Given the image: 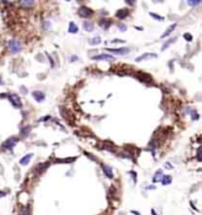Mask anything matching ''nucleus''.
I'll list each match as a JSON object with an SVG mask.
<instances>
[{
  "label": "nucleus",
  "instance_id": "nucleus-1",
  "mask_svg": "<svg viewBox=\"0 0 202 215\" xmlns=\"http://www.w3.org/2000/svg\"><path fill=\"white\" fill-rule=\"evenodd\" d=\"M8 47H9V51H11L12 53H18V52L21 51L23 45H21L20 41H18V40H15V39H12V40L8 41Z\"/></svg>",
  "mask_w": 202,
  "mask_h": 215
},
{
  "label": "nucleus",
  "instance_id": "nucleus-2",
  "mask_svg": "<svg viewBox=\"0 0 202 215\" xmlns=\"http://www.w3.org/2000/svg\"><path fill=\"white\" fill-rule=\"evenodd\" d=\"M17 142H18V138H17V137H9L8 139H6V141L2 143V148H4L5 150H12L13 147L17 144Z\"/></svg>",
  "mask_w": 202,
  "mask_h": 215
},
{
  "label": "nucleus",
  "instance_id": "nucleus-3",
  "mask_svg": "<svg viewBox=\"0 0 202 215\" xmlns=\"http://www.w3.org/2000/svg\"><path fill=\"white\" fill-rule=\"evenodd\" d=\"M78 14H79V17H82V18H86V17L92 15V9H90V8L86 7V6H81L79 9H78Z\"/></svg>",
  "mask_w": 202,
  "mask_h": 215
},
{
  "label": "nucleus",
  "instance_id": "nucleus-4",
  "mask_svg": "<svg viewBox=\"0 0 202 215\" xmlns=\"http://www.w3.org/2000/svg\"><path fill=\"white\" fill-rule=\"evenodd\" d=\"M135 77L137 78V79H140L141 82H151L153 79H151V76H149V75H147V73H144V72H142V71H138V72H136L135 73Z\"/></svg>",
  "mask_w": 202,
  "mask_h": 215
},
{
  "label": "nucleus",
  "instance_id": "nucleus-5",
  "mask_svg": "<svg viewBox=\"0 0 202 215\" xmlns=\"http://www.w3.org/2000/svg\"><path fill=\"white\" fill-rule=\"evenodd\" d=\"M8 98H9V102L13 104V107H15V108H21L23 107V103H21V101H20V98H19V96L18 95H9L8 96Z\"/></svg>",
  "mask_w": 202,
  "mask_h": 215
},
{
  "label": "nucleus",
  "instance_id": "nucleus-6",
  "mask_svg": "<svg viewBox=\"0 0 202 215\" xmlns=\"http://www.w3.org/2000/svg\"><path fill=\"white\" fill-rule=\"evenodd\" d=\"M109 52H112L113 54H118V56H123L129 52V49L126 47H122V49H106Z\"/></svg>",
  "mask_w": 202,
  "mask_h": 215
},
{
  "label": "nucleus",
  "instance_id": "nucleus-7",
  "mask_svg": "<svg viewBox=\"0 0 202 215\" xmlns=\"http://www.w3.org/2000/svg\"><path fill=\"white\" fill-rule=\"evenodd\" d=\"M94 60H113V57L110 56V54H106V53H102L98 56H92L91 57Z\"/></svg>",
  "mask_w": 202,
  "mask_h": 215
},
{
  "label": "nucleus",
  "instance_id": "nucleus-8",
  "mask_svg": "<svg viewBox=\"0 0 202 215\" xmlns=\"http://www.w3.org/2000/svg\"><path fill=\"white\" fill-rule=\"evenodd\" d=\"M156 57H157L156 53H143L142 56L136 58V62H142L144 59H151V58H156Z\"/></svg>",
  "mask_w": 202,
  "mask_h": 215
},
{
  "label": "nucleus",
  "instance_id": "nucleus-9",
  "mask_svg": "<svg viewBox=\"0 0 202 215\" xmlns=\"http://www.w3.org/2000/svg\"><path fill=\"white\" fill-rule=\"evenodd\" d=\"M32 96H33V98L37 102H43L45 100V94L41 92V91H33L32 92Z\"/></svg>",
  "mask_w": 202,
  "mask_h": 215
},
{
  "label": "nucleus",
  "instance_id": "nucleus-10",
  "mask_svg": "<svg viewBox=\"0 0 202 215\" xmlns=\"http://www.w3.org/2000/svg\"><path fill=\"white\" fill-rule=\"evenodd\" d=\"M102 169H103V171H104V174L109 177V179H112L113 177V174H112V169L109 167V166H106V164H102Z\"/></svg>",
  "mask_w": 202,
  "mask_h": 215
},
{
  "label": "nucleus",
  "instance_id": "nucleus-11",
  "mask_svg": "<svg viewBox=\"0 0 202 215\" xmlns=\"http://www.w3.org/2000/svg\"><path fill=\"white\" fill-rule=\"evenodd\" d=\"M128 14H129V11H128V9H125V8L118 9V11L116 12V17H117V18H119V19H123V18L128 17Z\"/></svg>",
  "mask_w": 202,
  "mask_h": 215
},
{
  "label": "nucleus",
  "instance_id": "nucleus-12",
  "mask_svg": "<svg viewBox=\"0 0 202 215\" xmlns=\"http://www.w3.org/2000/svg\"><path fill=\"white\" fill-rule=\"evenodd\" d=\"M31 130H32V128L30 126V125H26V126H24V128H21V130H20V136L21 137H27L28 136V134L31 132Z\"/></svg>",
  "mask_w": 202,
  "mask_h": 215
},
{
  "label": "nucleus",
  "instance_id": "nucleus-13",
  "mask_svg": "<svg viewBox=\"0 0 202 215\" xmlns=\"http://www.w3.org/2000/svg\"><path fill=\"white\" fill-rule=\"evenodd\" d=\"M32 156H33V154H27V155H25L23 158H20L19 163H20L21 166H26V164H28V162H30V160L32 158Z\"/></svg>",
  "mask_w": 202,
  "mask_h": 215
},
{
  "label": "nucleus",
  "instance_id": "nucleus-14",
  "mask_svg": "<svg viewBox=\"0 0 202 215\" xmlns=\"http://www.w3.org/2000/svg\"><path fill=\"white\" fill-rule=\"evenodd\" d=\"M175 27H176V24H173L171 26H169V27L166 30V32H164V33H163L161 37H162V38H164V37H168V36H170V33H171V32L175 30Z\"/></svg>",
  "mask_w": 202,
  "mask_h": 215
},
{
  "label": "nucleus",
  "instance_id": "nucleus-15",
  "mask_svg": "<svg viewBox=\"0 0 202 215\" xmlns=\"http://www.w3.org/2000/svg\"><path fill=\"white\" fill-rule=\"evenodd\" d=\"M110 25H111V21L108 20V19H102L100 21V26H102L104 30H108L110 27Z\"/></svg>",
  "mask_w": 202,
  "mask_h": 215
},
{
  "label": "nucleus",
  "instance_id": "nucleus-16",
  "mask_svg": "<svg viewBox=\"0 0 202 215\" xmlns=\"http://www.w3.org/2000/svg\"><path fill=\"white\" fill-rule=\"evenodd\" d=\"M83 27H84V30H85V31L91 32V31L94 30V24H92V23H89V21H84Z\"/></svg>",
  "mask_w": 202,
  "mask_h": 215
},
{
  "label": "nucleus",
  "instance_id": "nucleus-17",
  "mask_svg": "<svg viewBox=\"0 0 202 215\" xmlns=\"http://www.w3.org/2000/svg\"><path fill=\"white\" fill-rule=\"evenodd\" d=\"M101 41H102L101 37H95V38H92V39L89 40V44L92 45V46H96V45L101 44Z\"/></svg>",
  "mask_w": 202,
  "mask_h": 215
},
{
  "label": "nucleus",
  "instance_id": "nucleus-18",
  "mask_svg": "<svg viewBox=\"0 0 202 215\" xmlns=\"http://www.w3.org/2000/svg\"><path fill=\"white\" fill-rule=\"evenodd\" d=\"M69 32L70 33H77L78 32V26L75 23H70V25H69Z\"/></svg>",
  "mask_w": 202,
  "mask_h": 215
},
{
  "label": "nucleus",
  "instance_id": "nucleus-19",
  "mask_svg": "<svg viewBox=\"0 0 202 215\" xmlns=\"http://www.w3.org/2000/svg\"><path fill=\"white\" fill-rule=\"evenodd\" d=\"M33 5H34V1H26V0L20 1V6L21 7H32Z\"/></svg>",
  "mask_w": 202,
  "mask_h": 215
},
{
  "label": "nucleus",
  "instance_id": "nucleus-20",
  "mask_svg": "<svg viewBox=\"0 0 202 215\" xmlns=\"http://www.w3.org/2000/svg\"><path fill=\"white\" fill-rule=\"evenodd\" d=\"M175 40H176V38L174 37V38H170V39H169L168 41H166V44H164V45L162 46V51H164L166 49H168V47H169V46H170V45H171V44H173V43H174Z\"/></svg>",
  "mask_w": 202,
  "mask_h": 215
},
{
  "label": "nucleus",
  "instance_id": "nucleus-21",
  "mask_svg": "<svg viewBox=\"0 0 202 215\" xmlns=\"http://www.w3.org/2000/svg\"><path fill=\"white\" fill-rule=\"evenodd\" d=\"M162 183H163V184H170V183H171V176L164 175L163 179H162Z\"/></svg>",
  "mask_w": 202,
  "mask_h": 215
},
{
  "label": "nucleus",
  "instance_id": "nucleus-22",
  "mask_svg": "<svg viewBox=\"0 0 202 215\" xmlns=\"http://www.w3.org/2000/svg\"><path fill=\"white\" fill-rule=\"evenodd\" d=\"M161 174H162V170H157L156 175L153 177V181H154V182H158V181H160V177H161Z\"/></svg>",
  "mask_w": 202,
  "mask_h": 215
},
{
  "label": "nucleus",
  "instance_id": "nucleus-23",
  "mask_svg": "<svg viewBox=\"0 0 202 215\" xmlns=\"http://www.w3.org/2000/svg\"><path fill=\"white\" fill-rule=\"evenodd\" d=\"M20 215H31L30 214V207H28V206H27V207H24V208L21 209Z\"/></svg>",
  "mask_w": 202,
  "mask_h": 215
},
{
  "label": "nucleus",
  "instance_id": "nucleus-24",
  "mask_svg": "<svg viewBox=\"0 0 202 215\" xmlns=\"http://www.w3.org/2000/svg\"><path fill=\"white\" fill-rule=\"evenodd\" d=\"M188 4L190 5V6H196V5H199V4H201V1L200 0H194V1H192V0H189L188 1Z\"/></svg>",
  "mask_w": 202,
  "mask_h": 215
},
{
  "label": "nucleus",
  "instance_id": "nucleus-25",
  "mask_svg": "<svg viewBox=\"0 0 202 215\" xmlns=\"http://www.w3.org/2000/svg\"><path fill=\"white\" fill-rule=\"evenodd\" d=\"M183 37H185V39H186V40H188V41H192V40H193V36H192V34H189V33H186Z\"/></svg>",
  "mask_w": 202,
  "mask_h": 215
},
{
  "label": "nucleus",
  "instance_id": "nucleus-26",
  "mask_svg": "<svg viewBox=\"0 0 202 215\" xmlns=\"http://www.w3.org/2000/svg\"><path fill=\"white\" fill-rule=\"evenodd\" d=\"M150 15H151L154 19H157V20H163V18H162V17H158L157 14H155V13H153V12L150 13Z\"/></svg>",
  "mask_w": 202,
  "mask_h": 215
},
{
  "label": "nucleus",
  "instance_id": "nucleus-27",
  "mask_svg": "<svg viewBox=\"0 0 202 215\" xmlns=\"http://www.w3.org/2000/svg\"><path fill=\"white\" fill-rule=\"evenodd\" d=\"M111 43L112 44H121V43H125V41L124 40H121V39H113Z\"/></svg>",
  "mask_w": 202,
  "mask_h": 215
},
{
  "label": "nucleus",
  "instance_id": "nucleus-28",
  "mask_svg": "<svg viewBox=\"0 0 202 215\" xmlns=\"http://www.w3.org/2000/svg\"><path fill=\"white\" fill-rule=\"evenodd\" d=\"M130 174H131V176H132V179H134V181H135V182H136V181H137V176H136V175H137V174H136V173H135V171H132V170H131V171H130Z\"/></svg>",
  "mask_w": 202,
  "mask_h": 215
},
{
  "label": "nucleus",
  "instance_id": "nucleus-29",
  "mask_svg": "<svg viewBox=\"0 0 202 215\" xmlns=\"http://www.w3.org/2000/svg\"><path fill=\"white\" fill-rule=\"evenodd\" d=\"M20 90H21V92H23L24 95H26V94H27V91H26V88H25V86H21V88H20Z\"/></svg>",
  "mask_w": 202,
  "mask_h": 215
},
{
  "label": "nucleus",
  "instance_id": "nucleus-30",
  "mask_svg": "<svg viewBox=\"0 0 202 215\" xmlns=\"http://www.w3.org/2000/svg\"><path fill=\"white\" fill-rule=\"evenodd\" d=\"M125 4H129L130 6H134V5H135V1H130V0H126V1H125Z\"/></svg>",
  "mask_w": 202,
  "mask_h": 215
},
{
  "label": "nucleus",
  "instance_id": "nucleus-31",
  "mask_svg": "<svg viewBox=\"0 0 202 215\" xmlns=\"http://www.w3.org/2000/svg\"><path fill=\"white\" fill-rule=\"evenodd\" d=\"M50 27V23L49 21H45L44 23V28H49Z\"/></svg>",
  "mask_w": 202,
  "mask_h": 215
},
{
  "label": "nucleus",
  "instance_id": "nucleus-32",
  "mask_svg": "<svg viewBox=\"0 0 202 215\" xmlns=\"http://www.w3.org/2000/svg\"><path fill=\"white\" fill-rule=\"evenodd\" d=\"M119 30L121 31H125L126 30V26L125 25H119Z\"/></svg>",
  "mask_w": 202,
  "mask_h": 215
},
{
  "label": "nucleus",
  "instance_id": "nucleus-33",
  "mask_svg": "<svg viewBox=\"0 0 202 215\" xmlns=\"http://www.w3.org/2000/svg\"><path fill=\"white\" fill-rule=\"evenodd\" d=\"M166 168H167V169H173V167H171V164H170L169 162L166 163Z\"/></svg>",
  "mask_w": 202,
  "mask_h": 215
},
{
  "label": "nucleus",
  "instance_id": "nucleus-34",
  "mask_svg": "<svg viewBox=\"0 0 202 215\" xmlns=\"http://www.w3.org/2000/svg\"><path fill=\"white\" fill-rule=\"evenodd\" d=\"M49 118H50V117H49V116H46V117H43V118H40L39 121H40V122H41V121H47Z\"/></svg>",
  "mask_w": 202,
  "mask_h": 215
},
{
  "label": "nucleus",
  "instance_id": "nucleus-35",
  "mask_svg": "<svg viewBox=\"0 0 202 215\" xmlns=\"http://www.w3.org/2000/svg\"><path fill=\"white\" fill-rule=\"evenodd\" d=\"M5 195H6V193H5V192H1V190H0V198H4Z\"/></svg>",
  "mask_w": 202,
  "mask_h": 215
},
{
  "label": "nucleus",
  "instance_id": "nucleus-36",
  "mask_svg": "<svg viewBox=\"0 0 202 215\" xmlns=\"http://www.w3.org/2000/svg\"><path fill=\"white\" fill-rule=\"evenodd\" d=\"M2 84H4V82H2L1 79H0V85H2Z\"/></svg>",
  "mask_w": 202,
  "mask_h": 215
}]
</instances>
